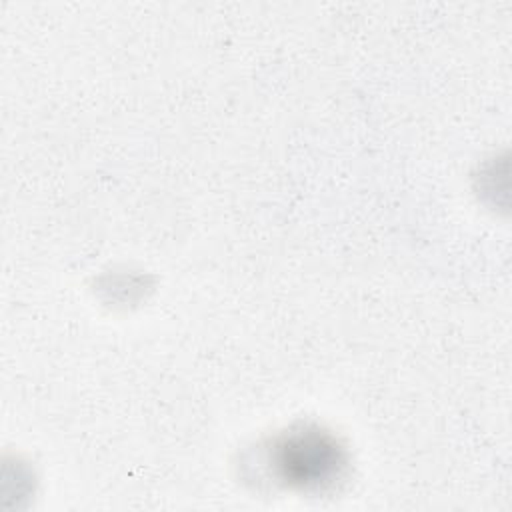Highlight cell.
Returning <instances> with one entry per match:
<instances>
[{"instance_id":"6da1fadb","label":"cell","mask_w":512,"mask_h":512,"mask_svg":"<svg viewBox=\"0 0 512 512\" xmlns=\"http://www.w3.org/2000/svg\"><path fill=\"white\" fill-rule=\"evenodd\" d=\"M268 464L278 484L298 492H324L344 480L348 452L332 432L302 424L272 440Z\"/></svg>"}]
</instances>
